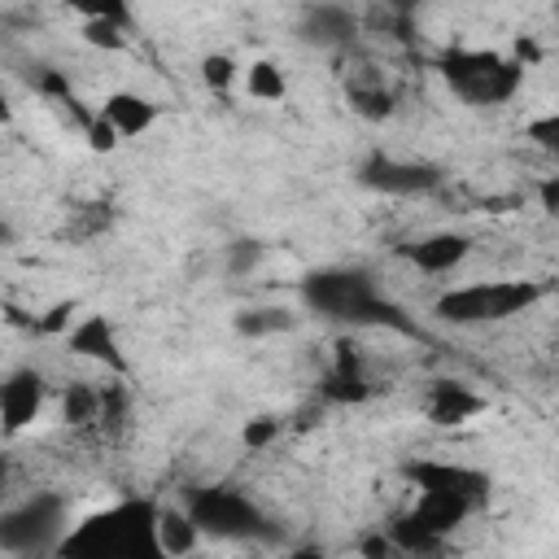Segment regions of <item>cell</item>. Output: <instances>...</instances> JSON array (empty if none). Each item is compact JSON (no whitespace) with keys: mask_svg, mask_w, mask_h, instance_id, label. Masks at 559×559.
<instances>
[{"mask_svg":"<svg viewBox=\"0 0 559 559\" xmlns=\"http://www.w3.org/2000/svg\"><path fill=\"white\" fill-rule=\"evenodd\" d=\"M157 515L162 511L148 498L114 502L74 524L61 537L57 559H170L157 537Z\"/></svg>","mask_w":559,"mask_h":559,"instance_id":"obj_1","label":"cell"},{"mask_svg":"<svg viewBox=\"0 0 559 559\" xmlns=\"http://www.w3.org/2000/svg\"><path fill=\"white\" fill-rule=\"evenodd\" d=\"M301 297L314 314L336 319V323H354V328H393V332H415L411 314L389 301L367 271H349V266H328V271H310L301 280Z\"/></svg>","mask_w":559,"mask_h":559,"instance_id":"obj_2","label":"cell"},{"mask_svg":"<svg viewBox=\"0 0 559 559\" xmlns=\"http://www.w3.org/2000/svg\"><path fill=\"white\" fill-rule=\"evenodd\" d=\"M437 70L467 105H507L524 83V66L489 48H445L437 57Z\"/></svg>","mask_w":559,"mask_h":559,"instance_id":"obj_3","label":"cell"},{"mask_svg":"<svg viewBox=\"0 0 559 559\" xmlns=\"http://www.w3.org/2000/svg\"><path fill=\"white\" fill-rule=\"evenodd\" d=\"M542 297V288L533 280H489V284H467L454 293L437 297V319L472 328V323H502L511 314H524L533 301Z\"/></svg>","mask_w":559,"mask_h":559,"instance_id":"obj_4","label":"cell"},{"mask_svg":"<svg viewBox=\"0 0 559 559\" xmlns=\"http://www.w3.org/2000/svg\"><path fill=\"white\" fill-rule=\"evenodd\" d=\"M66 498L57 493H35L22 507H9L0 520V546L9 555H39L57 550L66 537Z\"/></svg>","mask_w":559,"mask_h":559,"instance_id":"obj_5","label":"cell"},{"mask_svg":"<svg viewBox=\"0 0 559 559\" xmlns=\"http://www.w3.org/2000/svg\"><path fill=\"white\" fill-rule=\"evenodd\" d=\"M188 515H192L197 528L210 533V537H249V542L275 537L271 520H266L245 493L223 489V485H214V489H197L192 502H188Z\"/></svg>","mask_w":559,"mask_h":559,"instance_id":"obj_6","label":"cell"},{"mask_svg":"<svg viewBox=\"0 0 559 559\" xmlns=\"http://www.w3.org/2000/svg\"><path fill=\"white\" fill-rule=\"evenodd\" d=\"M358 183L384 197H419L432 192L441 183V170L432 162H411V157H393V153H367L358 166Z\"/></svg>","mask_w":559,"mask_h":559,"instance_id":"obj_7","label":"cell"},{"mask_svg":"<svg viewBox=\"0 0 559 559\" xmlns=\"http://www.w3.org/2000/svg\"><path fill=\"white\" fill-rule=\"evenodd\" d=\"M406 476L424 489V493H454V498H467L472 507H480L489 498V476L476 472V467H463V463H441V459H419L406 467Z\"/></svg>","mask_w":559,"mask_h":559,"instance_id":"obj_8","label":"cell"},{"mask_svg":"<svg viewBox=\"0 0 559 559\" xmlns=\"http://www.w3.org/2000/svg\"><path fill=\"white\" fill-rule=\"evenodd\" d=\"M44 397H48V384H44V376H39L35 367L9 371L4 384H0V419H4V432H9V437L22 432V428L39 415Z\"/></svg>","mask_w":559,"mask_h":559,"instance_id":"obj_9","label":"cell"},{"mask_svg":"<svg viewBox=\"0 0 559 559\" xmlns=\"http://www.w3.org/2000/svg\"><path fill=\"white\" fill-rule=\"evenodd\" d=\"M297 35L314 48H336V44H349L358 35V17L345 4H310L297 17Z\"/></svg>","mask_w":559,"mask_h":559,"instance_id":"obj_10","label":"cell"},{"mask_svg":"<svg viewBox=\"0 0 559 559\" xmlns=\"http://www.w3.org/2000/svg\"><path fill=\"white\" fill-rule=\"evenodd\" d=\"M66 345H70V354H79V358L105 362L109 371H127V358H122V349H118V332H114V323H109L105 314H87V319L66 336Z\"/></svg>","mask_w":559,"mask_h":559,"instance_id":"obj_11","label":"cell"},{"mask_svg":"<svg viewBox=\"0 0 559 559\" xmlns=\"http://www.w3.org/2000/svg\"><path fill=\"white\" fill-rule=\"evenodd\" d=\"M323 397H328V402H341V406H358V402L371 397V384H367L362 362H358V354H354L349 341L336 345V362H332L328 376H323Z\"/></svg>","mask_w":559,"mask_h":559,"instance_id":"obj_12","label":"cell"},{"mask_svg":"<svg viewBox=\"0 0 559 559\" xmlns=\"http://www.w3.org/2000/svg\"><path fill=\"white\" fill-rule=\"evenodd\" d=\"M489 402L480 393H472L467 384L459 380H432L428 389V419L441 424V428H454V424H467L472 415H480Z\"/></svg>","mask_w":559,"mask_h":559,"instance_id":"obj_13","label":"cell"},{"mask_svg":"<svg viewBox=\"0 0 559 559\" xmlns=\"http://www.w3.org/2000/svg\"><path fill=\"white\" fill-rule=\"evenodd\" d=\"M467 253H472V240H467L463 231H432V236H424V240H415V245L406 249V258H411L419 271H432V275L454 271Z\"/></svg>","mask_w":559,"mask_h":559,"instance_id":"obj_14","label":"cell"},{"mask_svg":"<svg viewBox=\"0 0 559 559\" xmlns=\"http://www.w3.org/2000/svg\"><path fill=\"white\" fill-rule=\"evenodd\" d=\"M100 114L118 127V135H144L153 122H157V105L140 92H109Z\"/></svg>","mask_w":559,"mask_h":559,"instance_id":"obj_15","label":"cell"},{"mask_svg":"<svg viewBox=\"0 0 559 559\" xmlns=\"http://www.w3.org/2000/svg\"><path fill=\"white\" fill-rule=\"evenodd\" d=\"M476 507L467 502V498H454V493H419V507L411 511L424 528H432L437 537H445V533H454L467 515H472Z\"/></svg>","mask_w":559,"mask_h":559,"instance_id":"obj_16","label":"cell"},{"mask_svg":"<svg viewBox=\"0 0 559 559\" xmlns=\"http://www.w3.org/2000/svg\"><path fill=\"white\" fill-rule=\"evenodd\" d=\"M231 328H236L240 336H275V332L297 328V314L284 310V306H249V310H240V314L231 319Z\"/></svg>","mask_w":559,"mask_h":559,"instance_id":"obj_17","label":"cell"},{"mask_svg":"<svg viewBox=\"0 0 559 559\" xmlns=\"http://www.w3.org/2000/svg\"><path fill=\"white\" fill-rule=\"evenodd\" d=\"M389 542H393L402 555H424V559H432V555H441V542H445V537H437L432 528H424L415 515H402V520L389 524Z\"/></svg>","mask_w":559,"mask_h":559,"instance_id":"obj_18","label":"cell"},{"mask_svg":"<svg viewBox=\"0 0 559 559\" xmlns=\"http://www.w3.org/2000/svg\"><path fill=\"white\" fill-rule=\"evenodd\" d=\"M157 537H162L166 555L179 559V555H188V550L197 546L201 528H197V520H192L188 511H162V515H157Z\"/></svg>","mask_w":559,"mask_h":559,"instance_id":"obj_19","label":"cell"},{"mask_svg":"<svg viewBox=\"0 0 559 559\" xmlns=\"http://www.w3.org/2000/svg\"><path fill=\"white\" fill-rule=\"evenodd\" d=\"M245 87L253 100H284L288 96V79L275 61H253L249 74H245Z\"/></svg>","mask_w":559,"mask_h":559,"instance_id":"obj_20","label":"cell"},{"mask_svg":"<svg viewBox=\"0 0 559 559\" xmlns=\"http://www.w3.org/2000/svg\"><path fill=\"white\" fill-rule=\"evenodd\" d=\"M61 411H66L70 424H92V419H100V389H87L83 380L70 384L66 397H61Z\"/></svg>","mask_w":559,"mask_h":559,"instance_id":"obj_21","label":"cell"},{"mask_svg":"<svg viewBox=\"0 0 559 559\" xmlns=\"http://www.w3.org/2000/svg\"><path fill=\"white\" fill-rule=\"evenodd\" d=\"M349 105H354L362 118L384 122V118L393 114V92H384V87H349Z\"/></svg>","mask_w":559,"mask_h":559,"instance_id":"obj_22","label":"cell"},{"mask_svg":"<svg viewBox=\"0 0 559 559\" xmlns=\"http://www.w3.org/2000/svg\"><path fill=\"white\" fill-rule=\"evenodd\" d=\"M524 140H528V144H537L542 153H555V157H559V109H555V114L533 118V122L524 127Z\"/></svg>","mask_w":559,"mask_h":559,"instance_id":"obj_23","label":"cell"},{"mask_svg":"<svg viewBox=\"0 0 559 559\" xmlns=\"http://www.w3.org/2000/svg\"><path fill=\"white\" fill-rule=\"evenodd\" d=\"M83 39H87L92 48H109V52H118V48L127 44L122 26H114V22H105V17H83Z\"/></svg>","mask_w":559,"mask_h":559,"instance_id":"obj_24","label":"cell"},{"mask_svg":"<svg viewBox=\"0 0 559 559\" xmlns=\"http://www.w3.org/2000/svg\"><path fill=\"white\" fill-rule=\"evenodd\" d=\"M262 262V240H231L227 245V275H249Z\"/></svg>","mask_w":559,"mask_h":559,"instance_id":"obj_25","label":"cell"},{"mask_svg":"<svg viewBox=\"0 0 559 559\" xmlns=\"http://www.w3.org/2000/svg\"><path fill=\"white\" fill-rule=\"evenodd\" d=\"M201 79H205V87H214V92L231 87V79H236V61L223 57V52H210V57L201 61Z\"/></svg>","mask_w":559,"mask_h":559,"instance_id":"obj_26","label":"cell"},{"mask_svg":"<svg viewBox=\"0 0 559 559\" xmlns=\"http://www.w3.org/2000/svg\"><path fill=\"white\" fill-rule=\"evenodd\" d=\"M275 437H280V419H271V415H258L245 424V450H266Z\"/></svg>","mask_w":559,"mask_h":559,"instance_id":"obj_27","label":"cell"},{"mask_svg":"<svg viewBox=\"0 0 559 559\" xmlns=\"http://www.w3.org/2000/svg\"><path fill=\"white\" fill-rule=\"evenodd\" d=\"M118 140H122V135H118V127H114L105 114H96V122L87 127V144H92L96 153H109V148H118Z\"/></svg>","mask_w":559,"mask_h":559,"instance_id":"obj_28","label":"cell"},{"mask_svg":"<svg viewBox=\"0 0 559 559\" xmlns=\"http://www.w3.org/2000/svg\"><path fill=\"white\" fill-rule=\"evenodd\" d=\"M100 419L109 424V428H118L122 419H127V393L114 384V389H100Z\"/></svg>","mask_w":559,"mask_h":559,"instance_id":"obj_29","label":"cell"},{"mask_svg":"<svg viewBox=\"0 0 559 559\" xmlns=\"http://www.w3.org/2000/svg\"><path fill=\"white\" fill-rule=\"evenodd\" d=\"M397 555V546L389 542V533H371V537H362V559H393Z\"/></svg>","mask_w":559,"mask_h":559,"instance_id":"obj_30","label":"cell"},{"mask_svg":"<svg viewBox=\"0 0 559 559\" xmlns=\"http://www.w3.org/2000/svg\"><path fill=\"white\" fill-rule=\"evenodd\" d=\"M70 314H74V301H57V306L48 310V319H39L35 328H39V332H61V328L70 323Z\"/></svg>","mask_w":559,"mask_h":559,"instance_id":"obj_31","label":"cell"},{"mask_svg":"<svg viewBox=\"0 0 559 559\" xmlns=\"http://www.w3.org/2000/svg\"><path fill=\"white\" fill-rule=\"evenodd\" d=\"M537 201H542L546 214L559 218V179H542V183H537Z\"/></svg>","mask_w":559,"mask_h":559,"instance_id":"obj_32","label":"cell"},{"mask_svg":"<svg viewBox=\"0 0 559 559\" xmlns=\"http://www.w3.org/2000/svg\"><path fill=\"white\" fill-rule=\"evenodd\" d=\"M515 61H520V66H537V61H542V48H537V39L520 35V39H515Z\"/></svg>","mask_w":559,"mask_h":559,"instance_id":"obj_33","label":"cell"},{"mask_svg":"<svg viewBox=\"0 0 559 559\" xmlns=\"http://www.w3.org/2000/svg\"><path fill=\"white\" fill-rule=\"evenodd\" d=\"M284 559H323L319 550H297V555H284Z\"/></svg>","mask_w":559,"mask_h":559,"instance_id":"obj_34","label":"cell"},{"mask_svg":"<svg viewBox=\"0 0 559 559\" xmlns=\"http://www.w3.org/2000/svg\"><path fill=\"white\" fill-rule=\"evenodd\" d=\"M550 13H555V22H559V4H555V9H550Z\"/></svg>","mask_w":559,"mask_h":559,"instance_id":"obj_35","label":"cell"}]
</instances>
